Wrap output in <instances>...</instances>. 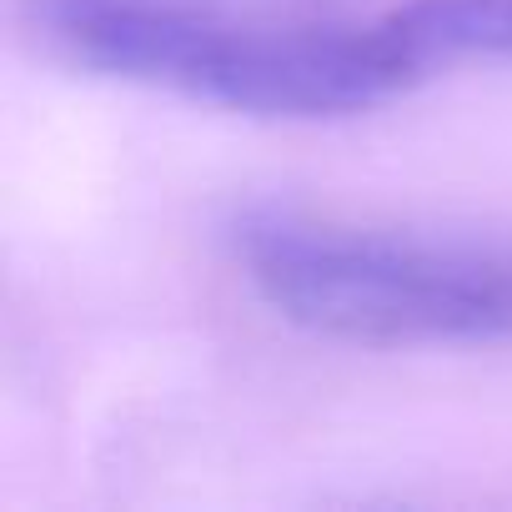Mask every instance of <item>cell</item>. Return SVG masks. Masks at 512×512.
Returning a JSON list of instances; mask_svg holds the SVG:
<instances>
[{"label": "cell", "instance_id": "1", "mask_svg": "<svg viewBox=\"0 0 512 512\" xmlns=\"http://www.w3.org/2000/svg\"><path fill=\"white\" fill-rule=\"evenodd\" d=\"M31 31L71 71L262 121L357 116L422 86L387 16L246 21L196 0H31Z\"/></svg>", "mask_w": 512, "mask_h": 512}, {"label": "cell", "instance_id": "3", "mask_svg": "<svg viewBox=\"0 0 512 512\" xmlns=\"http://www.w3.org/2000/svg\"><path fill=\"white\" fill-rule=\"evenodd\" d=\"M382 16L422 81L472 61L512 66V0H402Z\"/></svg>", "mask_w": 512, "mask_h": 512}, {"label": "cell", "instance_id": "2", "mask_svg": "<svg viewBox=\"0 0 512 512\" xmlns=\"http://www.w3.org/2000/svg\"><path fill=\"white\" fill-rule=\"evenodd\" d=\"M231 262L267 312L347 347H507L512 231H402L251 206Z\"/></svg>", "mask_w": 512, "mask_h": 512}]
</instances>
